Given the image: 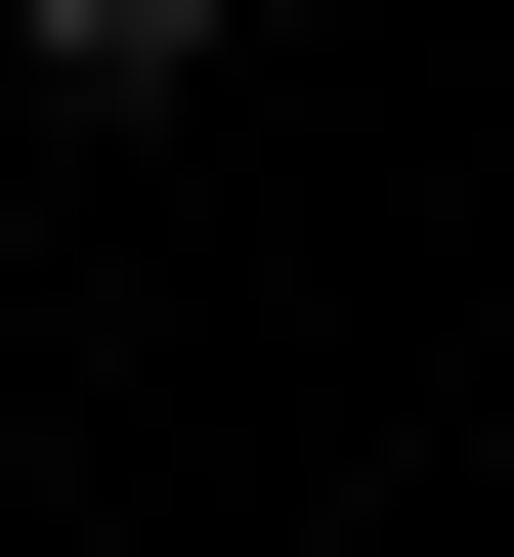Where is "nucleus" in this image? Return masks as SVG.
Segmentation results:
<instances>
[{
	"mask_svg": "<svg viewBox=\"0 0 514 557\" xmlns=\"http://www.w3.org/2000/svg\"><path fill=\"white\" fill-rule=\"evenodd\" d=\"M0 44H43V86H215L258 0H0Z\"/></svg>",
	"mask_w": 514,
	"mask_h": 557,
	"instance_id": "obj_1",
	"label": "nucleus"
}]
</instances>
